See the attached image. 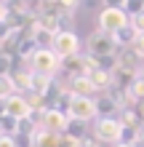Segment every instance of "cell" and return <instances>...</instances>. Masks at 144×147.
<instances>
[{
	"mask_svg": "<svg viewBox=\"0 0 144 147\" xmlns=\"http://www.w3.org/2000/svg\"><path fill=\"white\" fill-rule=\"evenodd\" d=\"M0 75H11V56L0 54Z\"/></svg>",
	"mask_w": 144,
	"mask_h": 147,
	"instance_id": "obj_14",
	"label": "cell"
},
{
	"mask_svg": "<svg viewBox=\"0 0 144 147\" xmlns=\"http://www.w3.org/2000/svg\"><path fill=\"white\" fill-rule=\"evenodd\" d=\"M38 3H40V0H38Z\"/></svg>",
	"mask_w": 144,
	"mask_h": 147,
	"instance_id": "obj_27",
	"label": "cell"
},
{
	"mask_svg": "<svg viewBox=\"0 0 144 147\" xmlns=\"http://www.w3.org/2000/svg\"><path fill=\"white\" fill-rule=\"evenodd\" d=\"M141 139H144V126H141Z\"/></svg>",
	"mask_w": 144,
	"mask_h": 147,
	"instance_id": "obj_24",
	"label": "cell"
},
{
	"mask_svg": "<svg viewBox=\"0 0 144 147\" xmlns=\"http://www.w3.org/2000/svg\"><path fill=\"white\" fill-rule=\"evenodd\" d=\"M96 24H99L101 32H107V35L115 38L123 27H128V24H131V16H128L125 8H101Z\"/></svg>",
	"mask_w": 144,
	"mask_h": 147,
	"instance_id": "obj_3",
	"label": "cell"
},
{
	"mask_svg": "<svg viewBox=\"0 0 144 147\" xmlns=\"http://www.w3.org/2000/svg\"><path fill=\"white\" fill-rule=\"evenodd\" d=\"M136 112H139V118L144 120V102H139V105H136Z\"/></svg>",
	"mask_w": 144,
	"mask_h": 147,
	"instance_id": "obj_20",
	"label": "cell"
},
{
	"mask_svg": "<svg viewBox=\"0 0 144 147\" xmlns=\"http://www.w3.org/2000/svg\"><path fill=\"white\" fill-rule=\"evenodd\" d=\"M139 78H141V80H144V67H141V72H139Z\"/></svg>",
	"mask_w": 144,
	"mask_h": 147,
	"instance_id": "obj_23",
	"label": "cell"
},
{
	"mask_svg": "<svg viewBox=\"0 0 144 147\" xmlns=\"http://www.w3.org/2000/svg\"><path fill=\"white\" fill-rule=\"evenodd\" d=\"M16 94V86H13V78L11 75H0V105Z\"/></svg>",
	"mask_w": 144,
	"mask_h": 147,
	"instance_id": "obj_12",
	"label": "cell"
},
{
	"mask_svg": "<svg viewBox=\"0 0 144 147\" xmlns=\"http://www.w3.org/2000/svg\"><path fill=\"white\" fill-rule=\"evenodd\" d=\"M8 3H13V0H8Z\"/></svg>",
	"mask_w": 144,
	"mask_h": 147,
	"instance_id": "obj_26",
	"label": "cell"
},
{
	"mask_svg": "<svg viewBox=\"0 0 144 147\" xmlns=\"http://www.w3.org/2000/svg\"><path fill=\"white\" fill-rule=\"evenodd\" d=\"M112 147H131V144H123V142H117V144H112Z\"/></svg>",
	"mask_w": 144,
	"mask_h": 147,
	"instance_id": "obj_22",
	"label": "cell"
},
{
	"mask_svg": "<svg viewBox=\"0 0 144 147\" xmlns=\"http://www.w3.org/2000/svg\"><path fill=\"white\" fill-rule=\"evenodd\" d=\"M131 147H144V139H139V142H133Z\"/></svg>",
	"mask_w": 144,
	"mask_h": 147,
	"instance_id": "obj_21",
	"label": "cell"
},
{
	"mask_svg": "<svg viewBox=\"0 0 144 147\" xmlns=\"http://www.w3.org/2000/svg\"><path fill=\"white\" fill-rule=\"evenodd\" d=\"M131 51H133L139 59H144V35H139V40L133 43V48H131Z\"/></svg>",
	"mask_w": 144,
	"mask_h": 147,
	"instance_id": "obj_17",
	"label": "cell"
},
{
	"mask_svg": "<svg viewBox=\"0 0 144 147\" xmlns=\"http://www.w3.org/2000/svg\"><path fill=\"white\" fill-rule=\"evenodd\" d=\"M27 64H29V70L35 75H46V78H54L56 72H62V56H59L54 48H48V46H40L35 54L27 59Z\"/></svg>",
	"mask_w": 144,
	"mask_h": 147,
	"instance_id": "obj_1",
	"label": "cell"
},
{
	"mask_svg": "<svg viewBox=\"0 0 144 147\" xmlns=\"http://www.w3.org/2000/svg\"><path fill=\"white\" fill-rule=\"evenodd\" d=\"M0 134H3V128H0Z\"/></svg>",
	"mask_w": 144,
	"mask_h": 147,
	"instance_id": "obj_25",
	"label": "cell"
},
{
	"mask_svg": "<svg viewBox=\"0 0 144 147\" xmlns=\"http://www.w3.org/2000/svg\"><path fill=\"white\" fill-rule=\"evenodd\" d=\"M131 24L136 27V32H139V35H144V13H139V16H131Z\"/></svg>",
	"mask_w": 144,
	"mask_h": 147,
	"instance_id": "obj_16",
	"label": "cell"
},
{
	"mask_svg": "<svg viewBox=\"0 0 144 147\" xmlns=\"http://www.w3.org/2000/svg\"><path fill=\"white\" fill-rule=\"evenodd\" d=\"M139 40V32L133 24H128V27H123L120 32L115 35V43H117V48H133V43Z\"/></svg>",
	"mask_w": 144,
	"mask_h": 147,
	"instance_id": "obj_11",
	"label": "cell"
},
{
	"mask_svg": "<svg viewBox=\"0 0 144 147\" xmlns=\"http://www.w3.org/2000/svg\"><path fill=\"white\" fill-rule=\"evenodd\" d=\"M3 110H5L11 118H16V120H24V118H32V115H35V112H32L29 99H27V94H19V91L3 102Z\"/></svg>",
	"mask_w": 144,
	"mask_h": 147,
	"instance_id": "obj_8",
	"label": "cell"
},
{
	"mask_svg": "<svg viewBox=\"0 0 144 147\" xmlns=\"http://www.w3.org/2000/svg\"><path fill=\"white\" fill-rule=\"evenodd\" d=\"M0 19H8V5H5V0H0Z\"/></svg>",
	"mask_w": 144,
	"mask_h": 147,
	"instance_id": "obj_19",
	"label": "cell"
},
{
	"mask_svg": "<svg viewBox=\"0 0 144 147\" xmlns=\"http://www.w3.org/2000/svg\"><path fill=\"white\" fill-rule=\"evenodd\" d=\"M67 91L72 94V96H96V86L91 83L88 75H80V78H70V86H67Z\"/></svg>",
	"mask_w": 144,
	"mask_h": 147,
	"instance_id": "obj_9",
	"label": "cell"
},
{
	"mask_svg": "<svg viewBox=\"0 0 144 147\" xmlns=\"http://www.w3.org/2000/svg\"><path fill=\"white\" fill-rule=\"evenodd\" d=\"M64 105H67L64 112H67L72 120L88 123V120L99 118V112H96V99H91V96H72V94H67Z\"/></svg>",
	"mask_w": 144,
	"mask_h": 147,
	"instance_id": "obj_2",
	"label": "cell"
},
{
	"mask_svg": "<svg viewBox=\"0 0 144 147\" xmlns=\"http://www.w3.org/2000/svg\"><path fill=\"white\" fill-rule=\"evenodd\" d=\"M38 120H40V128H43V131L59 134V136H64L67 128H70V115H67L64 110H59V107H48Z\"/></svg>",
	"mask_w": 144,
	"mask_h": 147,
	"instance_id": "obj_6",
	"label": "cell"
},
{
	"mask_svg": "<svg viewBox=\"0 0 144 147\" xmlns=\"http://www.w3.org/2000/svg\"><path fill=\"white\" fill-rule=\"evenodd\" d=\"M125 11H128V16L144 13V0H128V3H125Z\"/></svg>",
	"mask_w": 144,
	"mask_h": 147,
	"instance_id": "obj_13",
	"label": "cell"
},
{
	"mask_svg": "<svg viewBox=\"0 0 144 147\" xmlns=\"http://www.w3.org/2000/svg\"><path fill=\"white\" fill-rule=\"evenodd\" d=\"M128 0H101V5L104 8H125Z\"/></svg>",
	"mask_w": 144,
	"mask_h": 147,
	"instance_id": "obj_18",
	"label": "cell"
},
{
	"mask_svg": "<svg viewBox=\"0 0 144 147\" xmlns=\"http://www.w3.org/2000/svg\"><path fill=\"white\" fill-rule=\"evenodd\" d=\"M51 48H54L62 59L78 56V51H80V38L75 35V30H59L56 35H54V40H51Z\"/></svg>",
	"mask_w": 144,
	"mask_h": 147,
	"instance_id": "obj_7",
	"label": "cell"
},
{
	"mask_svg": "<svg viewBox=\"0 0 144 147\" xmlns=\"http://www.w3.org/2000/svg\"><path fill=\"white\" fill-rule=\"evenodd\" d=\"M86 48H88V54L91 56H96V59H109V56H115L117 54V43L112 35H107V32H91L88 40H86Z\"/></svg>",
	"mask_w": 144,
	"mask_h": 147,
	"instance_id": "obj_5",
	"label": "cell"
},
{
	"mask_svg": "<svg viewBox=\"0 0 144 147\" xmlns=\"http://www.w3.org/2000/svg\"><path fill=\"white\" fill-rule=\"evenodd\" d=\"M120 110H123V107L117 105L109 94L96 99V112H99V118H117V115H120Z\"/></svg>",
	"mask_w": 144,
	"mask_h": 147,
	"instance_id": "obj_10",
	"label": "cell"
},
{
	"mask_svg": "<svg viewBox=\"0 0 144 147\" xmlns=\"http://www.w3.org/2000/svg\"><path fill=\"white\" fill-rule=\"evenodd\" d=\"M0 147H16V136L13 134H0Z\"/></svg>",
	"mask_w": 144,
	"mask_h": 147,
	"instance_id": "obj_15",
	"label": "cell"
},
{
	"mask_svg": "<svg viewBox=\"0 0 144 147\" xmlns=\"http://www.w3.org/2000/svg\"><path fill=\"white\" fill-rule=\"evenodd\" d=\"M120 134H123V120L120 118H96L94 136L99 139V144L112 147V144L120 142Z\"/></svg>",
	"mask_w": 144,
	"mask_h": 147,
	"instance_id": "obj_4",
	"label": "cell"
}]
</instances>
